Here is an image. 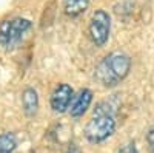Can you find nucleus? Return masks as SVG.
<instances>
[{
  "mask_svg": "<svg viewBox=\"0 0 154 153\" xmlns=\"http://www.w3.org/2000/svg\"><path fill=\"white\" fill-rule=\"evenodd\" d=\"M117 153H137L136 144H134V142H128V144H125Z\"/></svg>",
  "mask_w": 154,
  "mask_h": 153,
  "instance_id": "nucleus-10",
  "label": "nucleus"
},
{
  "mask_svg": "<svg viewBox=\"0 0 154 153\" xmlns=\"http://www.w3.org/2000/svg\"><path fill=\"white\" fill-rule=\"evenodd\" d=\"M17 148V138L12 133L0 135V153H14Z\"/></svg>",
  "mask_w": 154,
  "mask_h": 153,
  "instance_id": "nucleus-9",
  "label": "nucleus"
},
{
  "mask_svg": "<svg viewBox=\"0 0 154 153\" xmlns=\"http://www.w3.org/2000/svg\"><path fill=\"white\" fill-rule=\"evenodd\" d=\"M31 27L32 23L23 17H14L0 22V48L12 49L19 46V43L26 37Z\"/></svg>",
  "mask_w": 154,
  "mask_h": 153,
  "instance_id": "nucleus-3",
  "label": "nucleus"
},
{
  "mask_svg": "<svg viewBox=\"0 0 154 153\" xmlns=\"http://www.w3.org/2000/svg\"><path fill=\"white\" fill-rule=\"evenodd\" d=\"M22 104L23 110L28 116H34L38 110V96L34 88H25V91L22 94Z\"/></svg>",
  "mask_w": 154,
  "mask_h": 153,
  "instance_id": "nucleus-7",
  "label": "nucleus"
},
{
  "mask_svg": "<svg viewBox=\"0 0 154 153\" xmlns=\"http://www.w3.org/2000/svg\"><path fill=\"white\" fill-rule=\"evenodd\" d=\"M131 70V59L128 54L116 51L108 56H105L99 62V65L96 67L94 78L100 85H103L106 88L119 85Z\"/></svg>",
  "mask_w": 154,
  "mask_h": 153,
  "instance_id": "nucleus-1",
  "label": "nucleus"
},
{
  "mask_svg": "<svg viewBox=\"0 0 154 153\" xmlns=\"http://www.w3.org/2000/svg\"><path fill=\"white\" fill-rule=\"evenodd\" d=\"M116 127H117V122H116L112 105L108 102H100L94 110L93 118L88 121L85 127V138L91 144L103 142L114 135Z\"/></svg>",
  "mask_w": 154,
  "mask_h": 153,
  "instance_id": "nucleus-2",
  "label": "nucleus"
},
{
  "mask_svg": "<svg viewBox=\"0 0 154 153\" xmlns=\"http://www.w3.org/2000/svg\"><path fill=\"white\" fill-rule=\"evenodd\" d=\"M63 153H82V150L77 147L75 144H71V145H68V148L63 151Z\"/></svg>",
  "mask_w": 154,
  "mask_h": 153,
  "instance_id": "nucleus-12",
  "label": "nucleus"
},
{
  "mask_svg": "<svg viewBox=\"0 0 154 153\" xmlns=\"http://www.w3.org/2000/svg\"><path fill=\"white\" fill-rule=\"evenodd\" d=\"M74 99V90L68 84H59L53 93H51L49 104L56 113H63L66 111L71 105V102Z\"/></svg>",
  "mask_w": 154,
  "mask_h": 153,
  "instance_id": "nucleus-5",
  "label": "nucleus"
},
{
  "mask_svg": "<svg viewBox=\"0 0 154 153\" xmlns=\"http://www.w3.org/2000/svg\"><path fill=\"white\" fill-rule=\"evenodd\" d=\"M146 141H148V147H149V153H154V129H151L146 135Z\"/></svg>",
  "mask_w": 154,
  "mask_h": 153,
  "instance_id": "nucleus-11",
  "label": "nucleus"
},
{
  "mask_svg": "<svg viewBox=\"0 0 154 153\" xmlns=\"http://www.w3.org/2000/svg\"><path fill=\"white\" fill-rule=\"evenodd\" d=\"M89 0H65V12L71 17H77L86 11Z\"/></svg>",
  "mask_w": 154,
  "mask_h": 153,
  "instance_id": "nucleus-8",
  "label": "nucleus"
},
{
  "mask_svg": "<svg viewBox=\"0 0 154 153\" xmlns=\"http://www.w3.org/2000/svg\"><path fill=\"white\" fill-rule=\"evenodd\" d=\"M93 91L89 90V88H83V90H80L79 93H77L69 105V114L72 118H80L83 116V114L86 113V110L89 108V105H91L93 102Z\"/></svg>",
  "mask_w": 154,
  "mask_h": 153,
  "instance_id": "nucleus-6",
  "label": "nucleus"
},
{
  "mask_svg": "<svg viewBox=\"0 0 154 153\" xmlns=\"http://www.w3.org/2000/svg\"><path fill=\"white\" fill-rule=\"evenodd\" d=\"M89 37L96 46H103L109 39L111 31V17L106 11L97 9L93 12L89 20Z\"/></svg>",
  "mask_w": 154,
  "mask_h": 153,
  "instance_id": "nucleus-4",
  "label": "nucleus"
}]
</instances>
